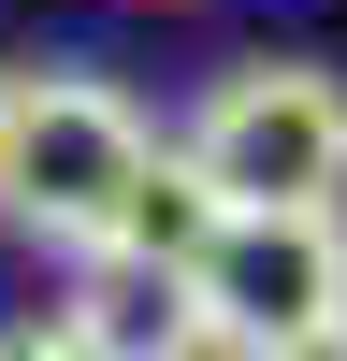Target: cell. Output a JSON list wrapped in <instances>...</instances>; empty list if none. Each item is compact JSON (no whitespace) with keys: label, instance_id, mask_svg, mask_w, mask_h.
Here are the masks:
<instances>
[{"label":"cell","instance_id":"2","mask_svg":"<svg viewBox=\"0 0 347 361\" xmlns=\"http://www.w3.org/2000/svg\"><path fill=\"white\" fill-rule=\"evenodd\" d=\"M174 159L217 202H347V73L333 58H231L174 116Z\"/></svg>","mask_w":347,"mask_h":361},{"label":"cell","instance_id":"6","mask_svg":"<svg viewBox=\"0 0 347 361\" xmlns=\"http://www.w3.org/2000/svg\"><path fill=\"white\" fill-rule=\"evenodd\" d=\"M260 361H347V318H333V333H304V347H260Z\"/></svg>","mask_w":347,"mask_h":361},{"label":"cell","instance_id":"7","mask_svg":"<svg viewBox=\"0 0 347 361\" xmlns=\"http://www.w3.org/2000/svg\"><path fill=\"white\" fill-rule=\"evenodd\" d=\"M0 102H15V58H0Z\"/></svg>","mask_w":347,"mask_h":361},{"label":"cell","instance_id":"4","mask_svg":"<svg viewBox=\"0 0 347 361\" xmlns=\"http://www.w3.org/2000/svg\"><path fill=\"white\" fill-rule=\"evenodd\" d=\"M58 318H73L87 361H217V333H202V304H188V260L87 246L73 289H58Z\"/></svg>","mask_w":347,"mask_h":361},{"label":"cell","instance_id":"1","mask_svg":"<svg viewBox=\"0 0 347 361\" xmlns=\"http://www.w3.org/2000/svg\"><path fill=\"white\" fill-rule=\"evenodd\" d=\"M159 116L130 102L116 73H73V58H15V102H0V231L87 260L130 231L145 173H159Z\"/></svg>","mask_w":347,"mask_h":361},{"label":"cell","instance_id":"5","mask_svg":"<svg viewBox=\"0 0 347 361\" xmlns=\"http://www.w3.org/2000/svg\"><path fill=\"white\" fill-rule=\"evenodd\" d=\"M0 361H87V347H73V318L44 304V318H15V333H0Z\"/></svg>","mask_w":347,"mask_h":361},{"label":"cell","instance_id":"3","mask_svg":"<svg viewBox=\"0 0 347 361\" xmlns=\"http://www.w3.org/2000/svg\"><path fill=\"white\" fill-rule=\"evenodd\" d=\"M188 304L217 333V361L333 333L347 318V202H217L188 246Z\"/></svg>","mask_w":347,"mask_h":361}]
</instances>
